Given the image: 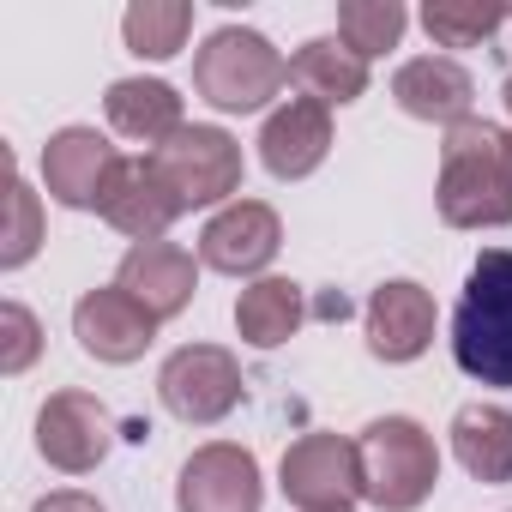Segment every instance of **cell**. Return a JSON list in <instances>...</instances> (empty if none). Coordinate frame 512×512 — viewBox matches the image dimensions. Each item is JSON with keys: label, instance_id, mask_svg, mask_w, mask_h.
<instances>
[{"label": "cell", "instance_id": "ba28073f", "mask_svg": "<svg viewBox=\"0 0 512 512\" xmlns=\"http://www.w3.org/2000/svg\"><path fill=\"white\" fill-rule=\"evenodd\" d=\"M260 458L235 440L199 446L175 476V512H260Z\"/></svg>", "mask_w": 512, "mask_h": 512}, {"label": "cell", "instance_id": "3957f363", "mask_svg": "<svg viewBox=\"0 0 512 512\" xmlns=\"http://www.w3.org/2000/svg\"><path fill=\"white\" fill-rule=\"evenodd\" d=\"M290 67L284 55L260 37V31H247V25H223L205 37V49L193 55V91L223 109V115H253V109H266L278 91H284Z\"/></svg>", "mask_w": 512, "mask_h": 512}, {"label": "cell", "instance_id": "f1b7e54d", "mask_svg": "<svg viewBox=\"0 0 512 512\" xmlns=\"http://www.w3.org/2000/svg\"><path fill=\"white\" fill-rule=\"evenodd\" d=\"M500 103H506V115H512V73H506V85H500Z\"/></svg>", "mask_w": 512, "mask_h": 512}, {"label": "cell", "instance_id": "8992f818", "mask_svg": "<svg viewBox=\"0 0 512 512\" xmlns=\"http://www.w3.org/2000/svg\"><path fill=\"white\" fill-rule=\"evenodd\" d=\"M151 169L181 199V211H199L241 187V145L223 127H181L169 145L151 151Z\"/></svg>", "mask_w": 512, "mask_h": 512}, {"label": "cell", "instance_id": "9a60e30c", "mask_svg": "<svg viewBox=\"0 0 512 512\" xmlns=\"http://www.w3.org/2000/svg\"><path fill=\"white\" fill-rule=\"evenodd\" d=\"M434 344V296L410 278H392L368 296V350L380 362H416Z\"/></svg>", "mask_w": 512, "mask_h": 512}, {"label": "cell", "instance_id": "ac0fdd59", "mask_svg": "<svg viewBox=\"0 0 512 512\" xmlns=\"http://www.w3.org/2000/svg\"><path fill=\"white\" fill-rule=\"evenodd\" d=\"M103 115H109V127L121 133V139H133V145H169L187 121H181V97H175V85H163V79H115L109 85V97H103Z\"/></svg>", "mask_w": 512, "mask_h": 512}, {"label": "cell", "instance_id": "8fae6325", "mask_svg": "<svg viewBox=\"0 0 512 512\" xmlns=\"http://www.w3.org/2000/svg\"><path fill=\"white\" fill-rule=\"evenodd\" d=\"M127 157L97 133V127H61L43 145V187L67 211H103V193Z\"/></svg>", "mask_w": 512, "mask_h": 512}, {"label": "cell", "instance_id": "e0dca14e", "mask_svg": "<svg viewBox=\"0 0 512 512\" xmlns=\"http://www.w3.org/2000/svg\"><path fill=\"white\" fill-rule=\"evenodd\" d=\"M109 229L133 235V241H163L169 223L181 217V199L163 187V175L151 169V157H127L103 193V211H97Z\"/></svg>", "mask_w": 512, "mask_h": 512}, {"label": "cell", "instance_id": "7c38bea8", "mask_svg": "<svg viewBox=\"0 0 512 512\" xmlns=\"http://www.w3.org/2000/svg\"><path fill=\"white\" fill-rule=\"evenodd\" d=\"M73 338H79L85 356H97V362H109V368H127V362H139V356L157 344V320H151L121 284H109V290H85V296H79V308H73Z\"/></svg>", "mask_w": 512, "mask_h": 512}, {"label": "cell", "instance_id": "6da1fadb", "mask_svg": "<svg viewBox=\"0 0 512 512\" xmlns=\"http://www.w3.org/2000/svg\"><path fill=\"white\" fill-rule=\"evenodd\" d=\"M434 205L446 229H506L512 223V133L476 115L446 127Z\"/></svg>", "mask_w": 512, "mask_h": 512}, {"label": "cell", "instance_id": "44dd1931", "mask_svg": "<svg viewBox=\"0 0 512 512\" xmlns=\"http://www.w3.org/2000/svg\"><path fill=\"white\" fill-rule=\"evenodd\" d=\"M296 326H302V284H290V278H253V284L241 290V302H235V332H241V344L278 350V344L296 338Z\"/></svg>", "mask_w": 512, "mask_h": 512}, {"label": "cell", "instance_id": "4fadbf2b", "mask_svg": "<svg viewBox=\"0 0 512 512\" xmlns=\"http://www.w3.org/2000/svg\"><path fill=\"white\" fill-rule=\"evenodd\" d=\"M115 284L163 326V320L187 314V302H193V290H199V260H193L187 247H175V241H133V247L121 253Z\"/></svg>", "mask_w": 512, "mask_h": 512}, {"label": "cell", "instance_id": "52a82bcc", "mask_svg": "<svg viewBox=\"0 0 512 512\" xmlns=\"http://www.w3.org/2000/svg\"><path fill=\"white\" fill-rule=\"evenodd\" d=\"M278 488L302 512H350L362 500V452H356V440L326 434V428L320 434H302L284 452Z\"/></svg>", "mask_w": 512, "mask_h": 512}, {"label": "cell", "instance_id": "2e32d148", "mask_svg": "<svg viewBox=\"0 0 512 512\" xmlns=\"http://www.w3.org/2000/svg\"><path fill=\"white\" fill-rule=\"evenodd\" d=\"M392 97L410 121H440V127H458L470 121V103H476V79L452 61V55H416L392 73Z\"/></svg>", "mask_w": 512, "mask_h": 512}, {"label": "cell", "instance_id": "5bb4252c", "mask_svg": "<svg viewBox=\"0 0 512 512\" xmlns=\"http://www.w3.org/2000/svg\"><path fill=\"white\" fill-rule=\"evenodd\" d=\"M332 151V109L308 103V97H290L284 109L266 115L260 127V163L278 175V181H302L326 163Z\"/></svg>", "mask_w": 512, "mask_h": 512}, {"label": "cell", "instance_id": "ffe728a7", "mask_svg": "<svg viewBox=\"0 0 512 512\" xmlns=\"http://www.w3.org/2000/svg\"><path fill=\"white\" fill-rule=\"evenodd\" d=\"M452 452L476 482H488V488L512 482V410L506 404H464L452 416Z\"/></svg>", "mask_w": 512, "mask_h": 512}, {"label": "cell", "instance_id": "cb8c5ba5", "mask_svg": "<svg viewBox=\"0 0 512 512\" xmlns=\"http://www.w3.org/2000/svg\"><path fill=\"white\" fill-rule=\"evenodd\" d=\"M500 25H506L500 7H470V0H428V7H422V31H428L440 49H476V43H488Z\"/></svg>", "mask_w": 512, "mask_h": 512}, {"label": "cell", "instance_id": "9c48e42d", "mask_svg": "<svg viewBox=\"0 0 512 512\" xmlns=\"http://www.w3.org/2000/svg\"><path fill=\"white\" fill-rule=\"evenodd\" d=\"M109 446H115V416L91 392L67 386V392H49L43 398V410H37V452L55 470L85 476V470H97L109 458Z\"/></svg>", "mask_w": 512, "mask_h": 512}, {"label": "cell", "instance_id": "d6986e66", "mask_svg": "<svg viewBox=\"0 0 512 512\" xmlns=\"http://www.w3.org/2000/svg\"><path fill=\"white\" fill-rule=\"evenodd\" d=\"M290 79H296L302 97L320 103V109H344V103L368 97V61H362L344 37H314V43H302L296 61H290Z\"/></svg>", "mask_w": 512, "mask_h": 512}, {"label": "cell", "instance_id": "7a4b0ae2", "mask_svg": "<svg viewBox=\"0 0 512 512\" xmlns=\"http://www.w3.org/2000/svg\"><path fill=\"white\" fill-rule=\"evenodd\" d=\"M452 362L476 386H512V247H482L452 308Z\"/></svg>", "mask_w": 512, "mask_h": 512}, {"label": "cell", "instance_id": "30bf717a", "mask_svg": "<svg viewBox=\"0 0 512 512\" xmlns=\"http://www.w3.org/2000/svg\"><path fill=\"white\" fill-rule=\"evenodd\" d=\"M278 247H284L278 211L266 199H235L199 229V266H211L223 278H253L278 260Z\"/></svg>", "mask_w": 512, "mask_h": 512}, {"label": "cell", "instance_id": "484cf974", "mask_svg": "<svg viewBox=\"0 0 512 512\" xmlns=\"http://www.w3.org/2000/svg\"><path fill=\"white\" fill-rule=\"evenodd\" d=\"M43 350V326L25 302H7L0 308V374H25Z\"/></svg>", "mask_w": 512, "mask_h": 512}, {"label": "cell", "instance_id": "83f0119b", "mask_svg": "<svg viewBox=\"0 0 512 512\" xmlns=\"http://www.w3.org/2000/svg\"><path fill=\"white\" fill-rule=\"evenodd\" d=\"M314 314H320V320H350V296H338V290H332V296H320V308H314Z\"/></svg>", "mask_w": 512, "mask_h": 512}, {"label": "cell", "instance_id": "603a6c76", "mask_svg": "<svg viewBox=\"0 0 512 512\" xmlns=\"http://www.w3.org/2000/svg\"><path fill=\"white\" fill-rule=\"evenodd\" d=\"M404 25H410V13L398 7V0H344V7H338V37H344L362 61L398 49Z\"/></svg>", "mask_w": 512, "mask_h": 512}, {"label": "cell", "instance_id": "5b68a950", "mask_svg": "<svg viewBox=\"0 0 512 512\" xmlns=\"http://www.w3.org/2000/svg\"><path fill=\"white\" fill-rule=\"evenodd\" d=\"M157 398H163V410L175 422L211 428L241 404V362L223 344H181L157 368Z\"/></svg>", "mask_w": 512, "mask_h": 512}, {"label": "cell", "instance_id": "d4e9b609", "mask_svg": "<svg viewBox=\"0 0 512 512\" xmlns=\"http://www.w3.org/2000/svg\"><path fill=\"white\" fill-rule=\"evenodd\" d=\"M0 241H7V247H0V266H7V272L31 266V253L43 247V205H37L25 175L7 181V235H0Z\"/></svg>", "mask_w": 512, "mask_h": 512}, {"label": "cell", "instance_id": "7402d4cb", "mask_svg": "<svg viewBox=\"0 0 512 512\" xmlns=\"http://www.w3.org/2000/svg\"><path fill=\"white\" fill-rule=\"evenodd\" d=\"M187 31H193V7L187 0H133L127 19H121V37L139 61H169L187 49Z\"/></svg>", "mask_w": 512, "mask_h": 512}, {"label": "cell", "instance_id": "4316f807", "mask_svg": "<svg viewBox=\"0 0 512 512\" xmlns=\"http://www.w3.org/2000/svg\"><path fill=\"white\" fill-rule=\"evenodd\" d=\"M31 512H109L97 494H85V488H55V494H43Z\"/></svg>", "mask_w": 512, "mask_h": 512}, {"label": "cell", "instance_id": "277c9868", "mask_svg": "<svg viewBox=\"0 0 512 512\" xmlns=\"http://www.w3.org/2000/svg\"><path fill=\"white\" fill-rule=\"evenodd\" d=\"M356 452H362V494L380 512H416L434 494V482H440V446L410 416L368 422L362 440H356Z\"/></svg>", "mask_w": 512, "mask_h": 512}]
</instances>
